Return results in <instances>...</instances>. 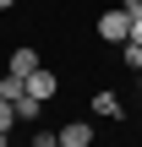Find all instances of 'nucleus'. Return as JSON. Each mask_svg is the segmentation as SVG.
<instances>
[{
	"label": "nucleus",
	"mask_w": 142,
	"mask_h": 147,
	"mask_svg": "<svg viewBox=\"0 0 142 147\" xmlns=\"http://www.w3.org/2000/svg\"><path fill=\"white\" fill-rule=\"evenodd\" d=\"M99 38L120 49V44L131 38V11H126V5H115V11H104V16H99Z\"/></svg>",
	"instance_id": "nucleus-1"
},
{
	"label": "nucleus",
	"mask_w": 142,
	"mask_h": 147,
	"mask_svg": "<svg viewBox=\"0 0 142 147\" xmlns=\"http://www.w3.org/2000/svg\"><path fill=\"white\" fill-rule=\"evenodd\" d=\"M55 87H60V76H55L49 65H38V71H27V76H22V93H27L33 104H49V98H55Z\"/></svg>",
	"instance_id": "nucleus-2"
},
{
	"label": "nucleus",
	"mask_w": 142,
	"mask_h": 147,
	"mask_svg": "<svg viewBox=\"0 0 142 147\" xmlns=\"http://www.w3.org/2000/svg\"><path fill=\"white\" fill-rule=\"evenodd\" d=\"M55 136H60V147H93V125L88 120H66Z\"/></svg>",
	"instance_id": "nucleus-3"
},
{
	"label": "nucleus",
	"mask_w": 142,
	"mask_h": 147,
	"mask_svg": "<svg viewBox=\"0 0 142 147\" xmlns=\"http://www.w3.org/2000/svg\"><path fill=\"white\" fill-rule=\"evenodd\" d=\"M88 109H93L99 120H120V115H126V104H120L109 87H104V93H93V104H88Z\"/></svg>",
	"instance_id": "nucleus-4"
},
{
	"label": "nucleus",
	"mask_w": 142,
	"mask_h": 147,
	"mask_svg": "<svg viewBox=\"0 0 142 147\" xmlns=\"http://www.w3.org/2000/svg\"><path fill=\"white\" fill-rule=\"evenodd\" d=\"M38 65H44V60H38V49H27V44H22V49L11 55V65H5V71H11V76H27V71H38Z\"/></svg>",
	"instance_id": "nucleus-5"
},
{
	"label": "nucleus",
	"mask_w": 142,
	"mask_h": 147,
	"mask_svg": "<svg viewBox=\"0 0 142 147\" xmlns=\"http://www.w3.org/2000/svg\"><path fill=\"white\" fill-rule=\"evenodd\" d=\"M0 98H5V104H16V98H22V76H11V71H5V76H0Z\"/></svg>",
	"instance_id": "nucleus-6"
},
{
	"label": "nucleus",
	"mask_w": 142,
	"mask_h": 147,
	"mask_svg": "<svg viewBox=\"0 0 142 147\" xmlns=\"http://www.w3.org/2000/svg\"><path fill=\"white\" fill-rule=\"evenodd\" d=\"M11 109H16V120H38V109H44V104H33V98H27V93H22V98H16V104H11Z\"/></svg>",
	"instance_id": "nucleus-7"
},
{
	"label": "nucleus",
	"mask_w": 142,
	"mask_h": 147,
	"mask_svg": "<svg viewBox=\"0 0 142 147\" xmlns=\"http://www.w3.org/2000/svg\"><path fill=\"white\" fill-rule=\"evenodd\" d=\"M11 125H16V109H11V104L0 98V131H11Z\"/></svg>",
	"instance_id": "nucleus-8"
},
{
	"label": "nucleus",
	"mask_w": 142,
	"mask_h": 147,
	"mask_svg": "<svg viewBox=\"0 0 142 147\" xmlns=\"http://www.w3.org/2000/svg\"><path fill=\"white\" fill-rule=\"evenodd\" d=\"M33 147H60V136L55 131H33Z\"/></svg>",
	"instance_id": "nucleus-9"
},
{
	"label": "nucleus",
	"mask_w": 142,
	"mask_h": 147,
	"mask_svg": "<svg viewBox=\"0 0 142 147\" xmlns=\"http://www.w3.org/2000/svg\"><path fill=\"white\" fill-rule=\"evenodd\" d=\"M131 44H142V11L131 16Z\"/></svg>",
	"instance_id": "nucleus-10"
},
{
	"label": "nucleus",
	"mask_w": 142,
	"mask_h": 147,
	"mask_svg": "<svg viewBox=\"0 0 142 147\" xmlns=\"http://www.w3.org/2000/svg\"><path fill=\"white\" fill-rule=\"evenodd\" d=\"M120 5H126V11H131V16H137V11H142V0H120Z\"/></svg>",
	"instance_id": "nucleus-11"
},
{
	"label": "nucleus",
	"mask_w": 142,
	"mask_h": 147,
	"mask_svg": "<svg viewBox=\"0 0 142 147\" xmlns=\"http://www.w3.org/2000/svg\"><path fill=\"white\" fill-rule=\"evenodd\" d=\"M0 147H11V131H0Z\"/></svg>",
	"instance_id": "nucleus-12"
},
{
	"label": "nucleus",
	"mask_w": 142,
	"mask_h": 147,
	"mask_svg": "<svg viewBox=\"0 0 142 147\" xmlns=\"http://www.w3.org/2000/svg\"><path fill=\"white\" fill-rule=\"evenodd\" d=\"M11 5H16V0H0V11H11Z\"/></svg>",
	"instance_id": "nucleus-13"
}]
</instances>
